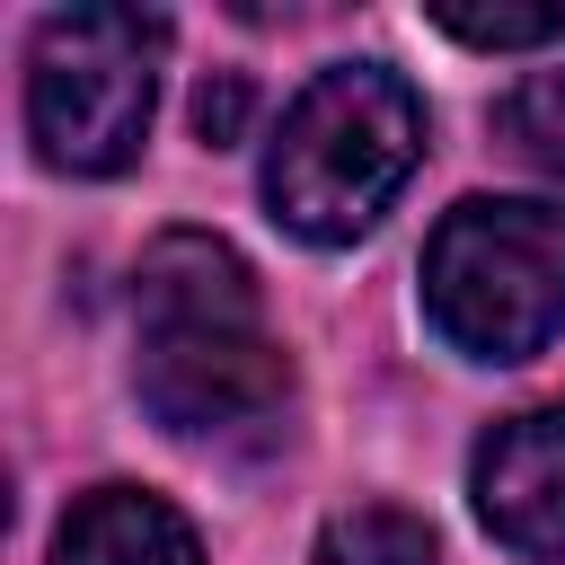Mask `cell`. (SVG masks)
I'll list each match as a JSON object with an SVG mask.
<instances>
[{
  "mask_svg": "<svg viewBox=\"0 0 565 565\" xmlns=\"http://www.w3.org/2000/svg\"><path fill=\"white\" fill-rule=\"evenodd\" d=\"M424 318L468 362H530L565 335V212L521 194H468L424 247Z\"/></svg>",
  "mask_w": 565,
  "mask_h": 565,
  "instance_id": "obj_4",
  "label": "cell"
},
{
  "mask_svg": "<svg viewBox=\"0 0 565 565\" xmlns=\"http://www.w3.org/2000/svg\"><path fill=\"white\" fill-rule=\"evenodd\" d=\"M494 132L512 141V159H521V168H539L547 185H565V62L530 71V79L494 106Z\"/></svg>",
  "mask_w": 565,
  "mask_h": 565,
  "instance_id": "obj_8",
  "label": "cell"
},
{
  "mask_svg": "<svg viewBox=\"0 0 565 565\" xmlns=\"http://www.w3.org/2000/svg\"><path fill=\"white\" fill-rule=\"evenodd\" d=\"M415 159H424L415 88L380 62H335L282 106L274 150H265V203L291 238L353 247L406 194Z\"/></svg>",
  "mask_w": 565,
  "mask_h": 565,
  "instance_id": "obj_2",
  "label": "cell"
},
{
  "mask_svg": "<svg viewBox=\"0 0 565 565\" xmlns=\"http://www.w3.org/2000/svg\"><path fill=\"white\" fill-rule=\"evenodd\" d=\"M468 494L512 556L565 565V397L503 415L468 459Z\"/></svg>",
  "mask_w": 565,
  "mask_h": 565,
  "instance_id": "obj_5",
  "label": "cell"
},
{
  "mask_svg": "<svg viewBox=\"0 0 565 565\" xmlns=\"http://www.w3.org/2000/svg\"><path fill=\"white\" fill-rule=\"evenodd\" d=\"M53 565H203V539L150 486H88L53 530Z\"/></svg>",
  "mask_w": 565,
  "mask_h": 565,
  "instance_id": "obj_6",
  "label": "cell"
},
{
  "mask_svg": "<svg viewBox=\"0 0 565 565\" xmlns=\"http://www.w3.org/2000/svg\"><path fill=\"white\" fill-rule=\"evenodd\" d=\"M433 26L477 44V53H530V44H556L565 35V0H539V9H468V0H433Z\"/></svg>",
  "mask_w": 565,
  "mask_h": 565,
  "instance_id": "obj_9",
  "label": "cell"
},
{
  "mask_svg": "<svg viewBox=\"0 0 565 565\" xmlns=\"http://www.w3.org/2000/svg\"><path fill=\"white\" fill-rule=\"evenodd\" d=\"M132 309H141L132 388L168 433L221 441V433H247V424L282 415L291 362L265 335L256 274H247V256L230 238H203V230L150 238V256L132 274Z\"/></svg>",
  "mask_w": 565,
  "mask_h": 565,
  "instance_id": "obj_1",
  "label": "cell"
},
{
  "mask_svg": "<svg viewBox=\"0 0 565 565\" xmlns=\"http://www.w3.org/2000/svg\"><path fill=\"white\" fill-rule=\"evenodd\" d=\"M238 124H247V79H203V97H194V132L221 150V141H238Z\"/></svg>",
  "mask_w": 565,
  "mask_h": 565,
  "instance_id": "obj_10",
  "label": "cell"
},
{
  "mask_svg": "<svg viewBox=\"0 0 565 565\" xmlns=\"http://www.w3.org/2000/svg\"><path fill=\"white\" fill-rule=\"evenodd\" d=\"M309 565H441V539L397 503H353V512H335L318 530Z\"/></svg>",
  "mask_w": 565,
  "mask_h": 565,
  "instance_id": "obj_7",
  "label": "cell"
},
{
  "mask_svg": "<svg viewBox=\"0 0 565 565\" xmlns=\"http://www.w3.org/2000/svg\"><path fill=\"white\" fill-rule=\"evenodd\" d=\"M159 53L168 18L159 9H53L26 44V141L62 177H115L150 141L159 106Z\"/></svg>",
  "mask_w": 565,
  "mask_h": 565,
  "instance_id": "obj_3",
  "label": "cell"
}]
</instances>
